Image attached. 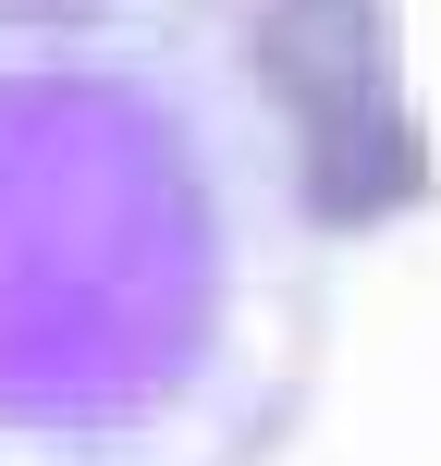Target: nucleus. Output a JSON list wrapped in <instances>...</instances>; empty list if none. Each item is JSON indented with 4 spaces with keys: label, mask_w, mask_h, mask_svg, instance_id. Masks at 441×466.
I'll return each mask as SVG.
<instances>
[{
    "label": "nucleus",
    "mask_w": 441,
    "mask_h": 466,
    "mask_svg": "<svg viewBox=\"0 0 441 466\" xmlns=\"http://www.w3.org/2000/svg\"><path fill=\"white\" fill-rule=\"evenodd\" d=\"M246 74L306 136V221L319 233H380L393 209H429V136L405 98L393 0H257Z\"/></svg>",
    "instance_id": "nucleus-1"
}]
</instances>
